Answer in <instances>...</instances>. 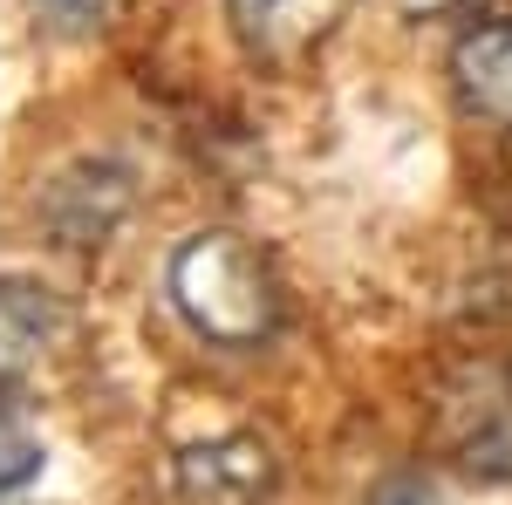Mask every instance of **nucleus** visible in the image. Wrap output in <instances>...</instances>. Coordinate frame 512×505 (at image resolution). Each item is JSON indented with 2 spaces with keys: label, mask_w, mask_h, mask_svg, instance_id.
I'll return each mask as SVG.
<instances>
[{
  "label": "nucleus",
  "mask_w": 512,
  "mask_h": 505,
  "mask_svg": "<svg viewBox=\"0 0 512 505\" xmlns=\"http://www.w3.org/2000/svg\"><path fill=\"white\" fill-rule=\"evenodd\" d=\"M171 301L205 342L219 349H260L280 321L274 267L239 233H192L171 253Z\"/></svg>",
  "instance_id": "f257e3e1"
},
{
  "label": "nucleus",
  "mask_w": 512,
  "mask_h": 505,
  "mask_svg": "<svg viewBox=\"0 0 512 505\" xmlns=\"http://www.w3.org/2000/svg\"><path fill=\"white\" fill-rule=\"evenodd\" d=\"M274 478H280L274 451L260 437H246V430L212 437V444H192L178 458V492H185V505H260L274 492Z\"/></svg>",
  "instance_id": "f03ea898"
},
{
  "label": "nucleus",
  "mask_w": 512,
  "mask_h": 505,
  "mask_svg": "<svg viewBox=\"0 0 512 505\" xmlns=\"http://www.w3.org/2000/svg\"><path fill=\"white\" fill-rule=\"evenodd\" d=\"M342 14H349V0H226L239 48L253 62H274V69L301 62L315 41H328Z\"/></svg>",
  "instance_id": "7ed1b4c3"
},
{
  "label": "nucleus",
  "mask_w": 512,
  "mask_h": 505,
  "mask_svg": "<svg viewBox=\"0 0 512 505\" xmlns=\"http://www.w3.org/2000/svg\"><path fill=\"white\" fill-rule=\"evenodd\" d=\"M48 226L62 246H103L130 212V171L123 164H76L48 185Z\"/></svg>",
  "instance_id": "20e7f679"
},
{
  "label": "nucleus",
  "mask_w": 512,
  "mask_h": 505,
  "mask_svg": "<svg viewBox=\"0 0 512 505\" xmlns=\"http://www.w3.org/2000/svg\"><path fill=\"white\" fill-rule=\"evenodd\" d=\"M451 82L472 117L512 123V21H478L451 48Z\"/></svg>",
  "instance_id": "39448f33"
},
{
  "label": "nucleus",
  "mask_w": 512,
  "mask_h": 505,
  "mask_svg": "<svg viewBox=\"0 0 512 505\" xmlns=\"http://www.w3.org/2000/svg\"><path fill=\"white\" fill-rule=\"evenodd\" d=\"M62 335V301L35 280H0V383L35 369Z\"/></svg>",
  "instance_id": "423d86ee"
},
{
  "label": "nucleus",
  "mask_w": 512,
  "mask_h": 505,
  "mask_svg": "<svg viewBox=\"0 0 512 505\" xmlns=\"http://www.w3.org/2000/svg\"><path fill=\"white\" fill-rule=\"evenodd\" d=\"M35 471H41V444L14 424V417H0V499H7V492H21Z\"/></svg>",
  "instance_id": "0eeeda50"
},
{
  "label": "nucleus",
  "mask_w": 512,
  "mask_h": 505,
  "mask_svg": "<svg viewBox=\"0 0 512 505\" xmlns=\"http://www.w3.org/2000/svg\"><path fill=\"white\" fill-rule=\"evenodd\" d=\"M35 14L55 35H89V28L110 14V0H35Z\"/></svg>",
  "instance_id": "6e6552de"
},
{
  "label": "nucleus",
  "mask_w": 512,
  "mask_h": 505,
  "mask_svg": "<svg viewBox=\"0 0 512 505\" xmlns=\"http://www.w3.org/2000/svg\"><path fill=\"white\" fill-rule=\"evenodd\" d=\"M492 178H499L492 198H499V212L512 219V123H506V137H499V164H492Z\"/></svg>",
  "instance_id": "1a4fd4ad"
}]
</instances>
